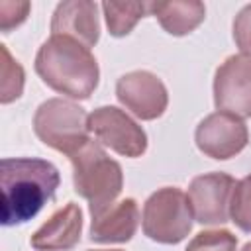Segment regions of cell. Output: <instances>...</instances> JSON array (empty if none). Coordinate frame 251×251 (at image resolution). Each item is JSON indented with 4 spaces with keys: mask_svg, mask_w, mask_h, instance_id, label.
Wrapping results in <instances>:
<instances>
[{
    "mask_svg": "<svg viewBox=\"0 0 251 251\" xmlns=\"http://www.w3.org/2000/svg\"><path fill=\"white\" fill-rule=\"evenodd\" d=\"M61 182L59 169L45 159L6 157L0 163V222L4 227L20 226L39 214L55 196Z\"/></svg>",
    "mask_w": 251,
    "mask_h": 251,
    "instance_id": "cell-1",
    "label": "cell"
},
{
    "mask_svg": "<svg viewBox=\"0 0 251 251\" xmlns=\"http://www.w3.org/2000/svg\"><path fill=\"white\" fill-rule=\"evenodd\" d=\"M35 73L51 90L73 100L90 98L100 80L92 51L65 35H51L41 43L35 55Z\"/></svg>",
    "mask_w": 251,
    "mask_h": 251,
    "instance_id": "cell-2",
    "label": "cell"
},
{
    "mask_svg": "<svg viewBox=\"0 0 251 251\" xmlns=\"http://www.w3.org/2000/svg\"><path fill=\"white\" fill-rule=\"evenodd\" d=\"M75 192L88 202L90 216L102 212L120 196L124 171L118 161L108 157L98 141H86L71 157Z\"/></svg>",
    "mask_w": 251,
    "mask_h": 251,
    "instance_id": "cell-3",
    "label": "cell"
},
{
    "mask_svg": "<svg viewBox=\"0 0 251 251\" xmlns=\"http://www.w3.org/2000/svg\"><path fill=\"white\" fill-rule=\"evenodd\" d=\"M33 131L43 145L67 157L90 141L88 114L84 108L65 98H49L37 106L33 114Z\"/></svg>",
    "mask_w": 251,
    "mask_h": 251,
    "instance_id": "cell-4",
    "label": "cell"
},
{
    "mask_svg": "<svg viewBox=\"0 0 251 251\" xmlns=\"http://www.w3.org/2000/svg\"><path fill=\"white\" fill-rule=\"evenodd\" d=\"M192 220L186 194L176 186H163L145 200L141 227L151 241L176 245L190 233Z\"/></svg>",
    "mask_w": 251,
    "mask_h": 251,
    "instance_id": "cell-5",
    "label": "cell"
},
{
    "mask_svg": "<svg viewBox=\"0 0 251 251\" xmlns=\"http://www.w3.org/2000/svg\"><path fill=\"white\" fill-rule=\"evenodd\" d=\"M88 127L100 145L110 147L122 157L137 159L147 151L145 129L118 106L96 108L88 114Z\"/></svg>",
    "mask_w": 251,
    "mask_h": 251,
    "instance_id": "cell-6",
    "label": "cell"
},
{
    "mask_svg": "<svg viewBox=\"0 0 251 251\" xmlns=\"http://www.w3.org/2000/svg\"><path fill=\"white\" fill-rule=\"evenodd\" d=\"M214 106L237 118H251V57L229 55L214 75Z\"/></svg>",
    "mask_w": 251,
    "mask_h": 251,
    "instance_id": "cell-7",
    "label": "cell"
},
{
    "mask_svg": "<svg viewBox=\"0 0 251 251\" xmlns=\"http://www.w3.org/2000/svg\"><path fill=\"white\" fill-rule=\"evenodd\" d=\"M194 141L206 157L227 161L247 147L249 129L241 118L227 112H214L196 126Z\"/></svg>",
    "mask_w": 251,
    "mask_h": 251,
    "instance_id": "cell-8",
    "label": "cell"
},
{
    "mask_svg": "<svg viewBox=\"0 0 251 251\" xmlns=\"http://www.w3.org/2000/svg\"><path fill=\"white\" fill-rule=\"evenodd\" d=\"M116 96L120 104L143 122L157 120L169 106V92L163 80L149 71H131L118 78Z\"/></svg>",
    "mask_w": 251,
    "mask_h": 251,
    "instance_id": "cell-9",
    "label": "cell"
},
{
    "mask_svg": "<svg viewBox=\"0 0 251 251\" xmlns=\"http://www.w3.org/2000/svg\"><path fill=\"white\" fill-rule=\"evenodd\" d=\"M235 186L227 173L198 175L188 184V204L192 218L202 226H220L229 220V198Z\"/></svg>",
    "mask_w": 251,
    "mask_h": 251,
    "instance_id": "cell-10",
    "label": "cell"
},
{
    "mask_svg": "<svg viewBox=\"0 0 251 251\" xmlns=\"http://www.w3.org/2000/svg\"><path fill=\"white\" fill-rule=\"evenodd\" d=\"M51 35L71 37L84 47H94L100 39L98 6L90 0H63L51 18Z\"/></svg>",
    "mask_w": 251,
    "mask_h": 251,
    "instance_id": "cell-11",
    "label": "cell"
},
{
    "mask_svg": "<svg viewBox=\"0 0 251 251\" xmlns=\"http://www.w3.org/2000/svg\"><path fill=\"white\" fill-rule=\"evenodd\" d=\"M82 235V210L75 202H67L63 208L51 214V218L41 224L29 243L37 251H71L78 245Z\"/></svg>",
    "mask_w": 251,
    "mask_h": 251,
    "instance_id": "cell-12",
    "label": "cell"
},
{
    "mask_svg": "<svg viewBox=\"0 0 251 251\" xmlns=\"http://www.w3.org/2000/svg\"><path fill=\"white\" fill-rule=\"evenodd\" d=\"M137 226H139V206L133 198H124L92 216L90 241L126 243L135 235Z\"/></svg>",
    "mask_w": 251,
    "mask_h": 251,
    "instance_id": "cell-13",
    "label": "cell"
},
{
    "mask_svg": "<svg viewBox=\"0 0 251 251\" xmlns=\"http://www.w3.org/2000/svg\"><path fill=\"white\" fill-rule=\"evenodd\" d=\"M149 14L157 18L161 27L171 35H186L194 31L206 18V6L198 0H173L151 2Z\"/></svg>",
    "mask_w": 251,
    "mask_h": 251,
    "instance_id": "cell-14",
    "label": "cell"
},
{
    "mask_svg": "<svg viewBox=\"0 0 251 251\" xmlns=\"http://www.w3.org/2000/svg\"><path fill=\"white\" fill-rule=\"evenodd\" d=\"M151 2H102V12L110 35L124 37L131 33L137 22L149 14Z\"/></svg>",
    "mask_w": 251,
    "mask_h": 251,
    "instance_id": "cell-15",
    "label": "cell"
},
{
    "mask_svg": "<svg viewBox=\"0 0 251 251\" xmlns=\"http://www.w3.org/2000/svg\"><path fill=\"white\" fill-rule=\"evenodd\" d=\"M2 51V69H0V102L10 104L18 100L24 92V82L25 75L22 65L10 55L6 45H0Z\"/></svg>",
    "mask_w": 251,
    "mask_h": 251,
    "instance_id": "cell-16",
    "label": "cell"
},
{
    "mask_svg": "<svg viewBox=\"0 0 251 251\" xmlns=\"http://www.w3.org/2000/svg\"><path fill=\"white\" fill-rule=\"evenodd\" d=\"M229 220L245 233H251V173L235 180L229 198Z\"/></svg>",
    "mask_w": 251,
    "mask_h": 251,
    "instance_id": "cell-17",
    "label": "cell"
},
{
    "mask_svg": "<svg viewBox=\"0 0 251 251\" xmlns=\"http://www.w3.org/2000/svg\"><path fill=\"white\" fill-rule=\"evenodd\" d=\"M237 237L227 229H206L196 233L184 251H235Z\"/></svg>",
    "mask_w": 251,
    "mask_h": 251,
    "instance_id": "cell-18",
    "label": "cell"
},
{
    "mask_svg": "<svg viewBox=\"0 0 251 251\" xmlns=\"http://www.w3.org/2000/svg\"><path fill=\"white\" fill-rule=\"evenodd\" d=\"M31 10L29 2H12L2 0L0 2V29L2 33H10L14 27L22 25Z\"/></svg>",
    "mask_w": 251,
    "mask_h": 251,
    "instance_id": "cell-19",
    "label": "cell"
},
{
    "mask_svg": "<svg viewBox=\"0 0 251 251\" xmlns=\"http://www.w3.org/2000/svg\"><path fill=\"white\" fill-rule=\"evenodd\" d=\"M233 41L241 55L251 57V4L243 6L233 20Z\"/></svg>",
    "mask_w": 251,
    "mask_h": 251,
    "instance_id": "cell-20",
    "label": "cell"
},
{
    "mask_svg": "<svg viewBox=\"0 0 251 251\" xmlns=\"http://www.w3.org/2000/svg\"><path fill=\"white\" fill-rule=\"evenodd\" d=\"M241 251H251V241H249V243H245V245L241 247Z\"/></svg>",
    "mask_w": 251,
    "mask_h": 251,
    "instance_id": "cell-21",
    "label": "cell"
},
{
    "mask_svg": "<svg viewBox=\"0 0 251 251\" xmlns=\"http://www.w3.org/2000/svg\"><path fill=\"white\" fill-rule=\"evenodd\" d=\"M88 251H120V249H88Z\"/></svg>",
    "mask_w": 251,
    "mask_h": 251,
    "instance_id": "cell-22",
    "label": "cell"
}]
</instances>
